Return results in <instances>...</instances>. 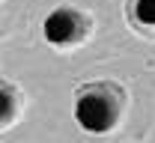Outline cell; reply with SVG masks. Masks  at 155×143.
Wrapping results in <instances>:
<instances>
[{
  "mask_svg": "<svg viewBox=\"0 0 155 143\" xmlns=\"http://www.w3.org/2000/svg\"><path fill=\"white\" fill-rule=\"evenodd\" d=\"M125 102H128V93L116 81L81 83L75 89V104H72L78 128L87 134H96V137L110 134L122 119Z\"/></svg>",
  "mask_w": 155,
  "mask_h": 143,
  "instance_id": "obj_1",
  "label": "cell"
},
{
  "mask_svg": "<svg viewBox=\"0 0 155 143\" xmlns=\"http://www.w3.org/2000/svg\"><path fill=\"white\" fill-rule=\"evenodd\" d=\"M42 36L48 45H54L60 51H75L93 36V15L72 3L57 6L42 21Z\"/></svg>",
  "mask_w": 155,
  "mask_h": 143,
  "instance_id": "obj_2",
  "label": "cell"
},
{
  "mask_svg": "<svg viewBox=\"0 0 155 143\" xmlns=\"http://www.w3.org/2000/svg\"><path fill=\"white\" fill-rule=\"evenodd\" d=\"M125 21L143 39H155V0H125Z\"/></svg>",
  "mask_w": 155,
  "mask_h": 143,
  "instance_id": "obj_3",
  "label": "cell"
},
{
  "mask_svg": "<svg viewBox=\"0 0 155 143\" xmlns=\"http://www.w3.org/2000/svg\"><path fill=\"white\" fill-rule=\"evenodd\" d=\"M0 102H3L0 125L3 128H12V122H18L21 113H24V89L18 83H12L9 78H3V83H0Z\"/></svg>",
  "mask_w": 155,
  "mask_h": 143,
  "instance_id": "obj_4",
  "label": "cell"
}]
</instances>
